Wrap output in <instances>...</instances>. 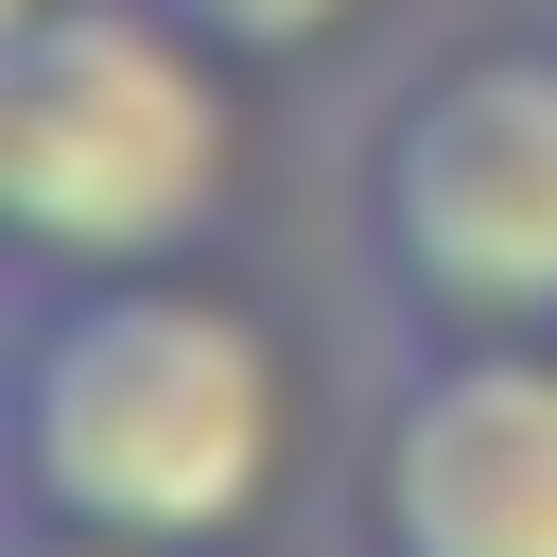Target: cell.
I'll return each instance as SVG.
<instances>
[{
  "label": "cell",
  "instance_id": "obj_1",
  "mask_svg": "<svg viewBox=\"0 0 557 557\" xmlns=\"http://www.w3.org/2000/svg\"><path fill=\"white\" fill-rule=\"evenodd\" d=\"M278 487V348L244 296H191L157 261L35 278L17 313V522L209 557Z\"/></svg>",
  "mask_w": 557,
  "mask_h": 557
},
{
  "label": "cell",
  "instance_id": "obj_2",
  "mask_svg": "<svg viewBox=\"0 0 557 557\" xmlns=\"http://www.w3.org/2000/svg\"><path fill=\"white\" fill-rule=\"evenodd\" d=\"M226 70L174 0H35L0 17V209L35 278L174 261L226 209Z\"/></svg>",
  "mask_w": 557,
  "mask_h": 557
},
{
  "label": "cell",
  "instance_id": "obj_3",
  "mask_svg": "<svg viewBox=\"0 0 557 557\" xmlns=\"http://www.w3.org/2000/svg\"><path fill=\"white\" fill-rule=\"evenodd\" d=\"M366 278L470 348V331H557V52H453L383 104L366 139Z\"/></svg>",
  "mask_w": 557,
  "mask_h": 557
},
{
  "label": "cell",
  "instance_id": "obj_4",
  "mask_svg": "<svg viewBox=\"0 0 557 557\" xmlns=\"http://www.w3.org/2000/svg\"><path fill=\"white\" fill-rule=\"evenodd\" d=\"M383 557H557V331L418 348L366 453Z\"/></svg>",
  "mask_w": 557,
  "mask_h": 557
},
{
  "label": "cell",
  "instance_id": "obj_5",
  "mask_svg": "<svg viewBox=\"0 0 557 557\" xmlns=\"http://www.w3.org/2000/svg\"><path fill=\"white\" fill-rule=\"evenodd\" d=\"M174 17H191L209 52H244V70H296V52H331L366 0H174Z\"/></svg>",
  "mask_w": 557,
  "mask_h": 557
},
{
  "label": "cell",
  "instance_id": "obj_6",
  "mask_svg": "<svg viewBox=\"0 0 557 557\" xmlns=\"http://www.w3.org/2000/svg\"><path fill=\"white\" fill-rule=\"evenodd\" d=\"M17 557H157V540H87V522H17Z\"/></svg>",
  "mask_w": 557,
  "mask_h": 557
}]
</instances>
